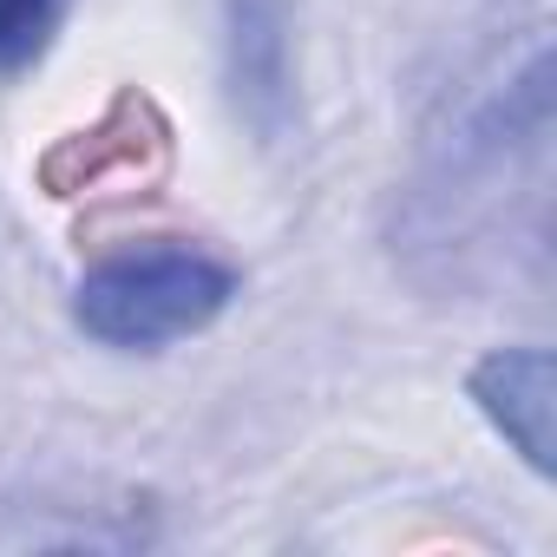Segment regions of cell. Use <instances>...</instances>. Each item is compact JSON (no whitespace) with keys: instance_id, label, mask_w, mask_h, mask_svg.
Segmentation results:
<instances>
[{"instance_id":"6da1fadb","label":"cell","mask_w":557,"mask_h":557,"mask_svg":"<svg viewBox=\"0 0 557 557\" xmlns=\"http://www.w3.org/2000/svg\"><path fill=\"white\" fill-rule=\"evenodd\" d=\"M236 302V269L197 243L112 249L73 283V322L99 348L151 355L203 335Z\"/></svg>"},{"instance_id":"7a4b0ae2","label":"cell","mask_w":557,"mask_h":557,"mask_svg":"<svg viewBox=\"0 0 557 557\" xmlns=\"http://www.w3.org/2000/svg\"><path fill=\"white\" fill-rule=\"evenodd\" d=\"M223 86L236 119L275 145L296 119V21L289 0H223Z\"/></svg>"},{"instance_id":"3957f363","label":"cell","mask_w":557,"mask_h":557,"mask_svg":"<svg viewBox=\"0 0 557 557\" xmlns=\"http://www.w3.org/2000/svg\"><path fill=\"white\" fill-rule=\"evenodd\" d=\"M466 400L537 479L557 472V361H550V348L518 342V348L479 355L466 374Z\"/></svg>"},{"instance_id":"277c9868","label":"cell","mask_w":557,"mask_h":557,"mask_svg":"<svg viewBox=\"0 0 557 557\" xmlns=\"http://www.w3.org/2000/svg\"><path fill=\"white\" fill-rule=\"evenodd\" d=\"M79 0H0V79H27L66 34Z\"/></svg>"}]
</instances>
